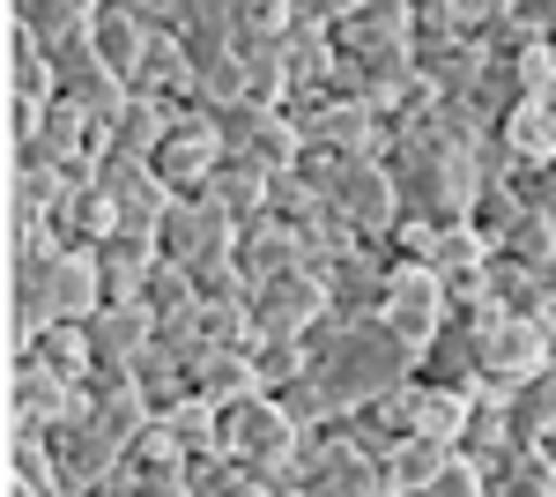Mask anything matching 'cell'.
I'll list each match as a JSON object with an SVG mask.
<instances>
[{
	"label": "cell",
	"instance_id": "6da1fadb",
	"mask_svg": "<svg viewBox=\"0 0 556 497\" xmlns=\"http://www.w3.org/2000/svg\"><path fill=\"white\" fill-rule=\"evenodd\" d=\"M304 364L327 378V394H334L342 409H356V401H371V394L408 386V378H416V349L386 327L379 312H371V320H349V312L327 305V312L304 327Z\"/></svg>",
	"mask_w": 556,
	"mask_h": 497
},
{
	"label": "cell",
	"instance_id": "7a4b0ae2",
	"mask_svg": "<svg viewBox=\"0 0 556 497\" xmlns=\"http://www.w3.org/2000/svg\"><path fill=\"white\" fill-rule=\"evenodd\" d=\"M290 490L304 497H386V460L349 438V423H312L290 453Z\"/></svg>",
	"mask_w": 556,
	"mask_h": 497
},
{
	"label": "cell",
	"instance_id": "3957f363",
	"mask_svg": "<svg viewBox=\"0 0 556 497\" xmlns=\"http://www.w3.org/2000/svg\"><path fill=\"white\" fill-rule=\"evenodd\" d=\"M298 415L282 409L267 386L245 394V401H223V446L238 460H253L260 490H290V453H298Z\"/></svg>",
	"mask_w": 556,
	"mask_h": 497
},
{
	"label": "cell",
	"instance_id": "277c9868",
	"mask_svg": "<svg viewBox=\"0 0 556 497\" xmlns=\"http://www.w3.org/2000/svg\"><path fill=\"white\" fill-rule=\"evenodd\" d=\"M475 334V364H482V386L490 394H513L527 372H542L556 357V341L527 312H505V305H482V312H460Z\"/></svg>",
	"mask_w": 556,
	"mask_h": 497
},
{
	"label": "cell",
	"instance_id": "5b68a950",
	"mask_svg": "<svg viewBox=\"0 0 556 497\" xmlns=\"http://www.w3.org/2000/svg\"><path fill=\"white\" fill-rule=\"evenodd\" d=\"M178 497L186 490V446H178V431L164 415H149L141 431H134L127 446H119V475H112V497Z\"/></svg>",
	"mask_w": 556,
	"mask_h": 497
},
{
	"label": "cell",
	"instance_id": "8992f818",
	"mask_svg": "<svg viewBox=\"0 0 556 497\" xmlns=\"http://www.w3.org/2000/svg\"><path fill=\"white\" fill-rule=\"evenodd\" d=\"M97 186H104V201H112V231H149L156 238V223H164V208H172V186H164V171L149 164V157H119V149H104L97 157Z\"/></svg>",
	"mask_w": 556,
	"mask_h": 497
},
{
	"label": "cell",
	"instance_id": "52a82bcc",
	"mask_svg": "<svg viewBox=\"0 0 556 497\" xmlns=\"http://www.w3.org/2000/svg\"><path fill=\"white\" fill-rule=\"evenodd\" d=\"M386 327L401 334L416 357H424L430 341H438V327L453 320V305H445V283H438V268H424V260H393V290H386Z\"/></svg>",
	"mask_w": 556,
	"mask_h": 497
},
{
	"label": "cell",
	"instance_id": "ba28073f",
	"mask_svg": "<svg viewBox=\"0 0 556 497\" xmlns=\"http://www.w3.org/2000/svg\"><path fill=\"white\" fill-rule=\"evenodd\" d=\"M215 134H223V149H245L260 164H298L304 134L298 120L282 112V104H260V97H230V104H215Z\"/></svg>",
	"mask_w": 556,
	"mask_h": 497
},
{
	"label": "cell",
	"instance_id": "9c48e42d",
	"mask_svg": "<svg viewBox=\"0 0 556 497\" xmlns=\"http://www.w3.org/2000/svg\"><path fill=\"white\" fill-rule=\"evenodd\" d=\"M52 438V460H60V490L67 497H112V475H119V446L83 423V415H67V423H52L45 431Z\"/></svg>",
	"mask_w": 556,
	"mask_h": 497
},
{
	"label": "cell",
	"instance_id": "30bf717a",
	"mask_svg": "<svg viewBox=\"0 0 556 497\" xmlns=\"http://www.w3.org/2000/svg\"><path fill=\"white\" fill-rule=\"evenodd\" d=\"M327 312V275L319 268H282V275H260L253 283V327L260 334H304Z\"/></svg>",
	"mask_w": 556,
	"mask_h": 497
},
{
	"label": "cell",
	"instance_id": "8fae6325",
	"mask_svg": "<svg viewBox=\"0 0 556 497\" xmlns=\"http://www.w3.org/2000/svg\"><path fill=\"white\" fill-rule=\"evenodd\" d=\"M334 208H342L364 238H386L401 223V186H393L386 157H349L342 178H334Z\"/></svg>",
	"mask_w": 556,
	"mask_h": 497
},
{
	"label": "cell",
	"instance_id": "7c38bea8",
	"mask_svg": "<svg viewBox=\"0 0 556 497\" xmlns=\"http://www.w3.org/2000/svg\"><path fill=\"white\" fill-rule=\"evenodd\" d=\"M75 409H83V378L52 372V364H38V357H15V372H8V423L52 431V423H67Z\"/></svg>",
	"mask_w": 556,
	"mask_h": 497
},
{
	"label": "cell",
	"instance_id": "4fadbf2b",
	"mask_svg": "<svg viewBox=\"0 0 556 497\" xmlns=\"http://www.w3.org/2000/svg\"><path fill=\"white\" fill-rule=\"evenodd\" d=\"M267 186H275V164H260V157H245V149H223V164L208 171L201 201L223 208L230 223H253L260 208H267Z\"/></svg>",
	"mask_w": 556,
	"mask_h": 497
},
{
	"label": "cell",
	"instance_id": "5bb4252c",
	"mask_svg": "<svg viewBox=\"0 0 556 497\" xmlns=\"http://www.w3.org/2000/svg\"><path fill=\"white\" fill-rule=\"evenodd\" d=\"M164 246L149 231H104L97 238V275H104V297H141V283L156 275Z\"/></svg>",
	"mask_w": 556,
	"mask_h": 497
},
{
	"label": "cell",
	"instance_id": "9a60e30c",
	"mask_svg": "<svg viewBox=\"0 0 556 497\" xmlns=\"http://www.w3.org/2000/svg\"><path fill=\"white\" fill-rule=\"evenodd\" d=\"M83 327H89V341H97V357H127L134 364V357L156 341V312H149L141 297H104Z\"/></svg>",
	"mask_w": 556,
	"mask_h": 497
},
{
	"label": "cell",
	"instance_id": "2e32d148",
	"mask_svg": "<svg viewBox=\"0 0 556 497\" xmlns=\"http://www.w3.org/2000/svg\"><path fill=\"white\" fill-rule=\"evenodd\" d=\"M193 394H208V401H245V394H260L253 341H208L193 357Z\"/></svg>",
	"mask_w": 556,
	"mask_h": 497
},
{
	"label": "cell",
	"instance_id": "e0dca14e",
	"mask_svg": "<svg viewBox=\"0 0 556 497\" xmlns=\"http://www.w3.org/2000/svg\"><path fill=\"white\" fill-rule=\"evenodd\" d=\"M468 97H475V112H482L490 126H505V120L519 112V104L534 97V52H519V60H505V52H490Z\"/></svg>",
	"mask_w": 556,
	"mask_h": 497
},
{
	"label": "cell",
	"instance_id": "ac0fdd59",
	"mask_svg": "<svg viewBox=\"0 0 556 497\" xmlns=\"http://www.w3.org/2000/svg\"><path fill=\"white\" fill-rule=\"evenodd\" d=\"M230 246H238V268H245L253 283H260V275H282V268H298V260H304L298 231H290L275 208H260L253 223H238V238H230Z\"/></svg>",
	"mask_w": 556,
	"mask_h": 497
},
{
	"label": "cell",
	"instance_id": "d6986e66",
	"mask_svg": "<svg viewBox=\"0 0 556 497\" xmlns=\"http://www.w3.org/2000/svg\"><path fill=\"white\" fill-rule=\"evenodd\" d=\"M460 453L475 460V468H497V460L519 446V431H513V409H505V394H490V386H475V401H468V423H460V438H453Z\"/></svg>",
	"mask_w": 556,
	"mask_h": 497
},
{
	"label": "cell",
	"instance_id": "ffe728a7",
	"mask_svg": "<svg viewBox=\"0 0 556 497\" xmlns=\"http://www.w3.org/2000/svg\"><path fill=\"white\" fill-rule=\"evenodd\" d=\"M223 231H238L223 208H208L201 194H172L164 223H156V246H164V260H193V252L208 246V238H223Z\"/></svg>",
	"mask_w": 556,
	"mask_h": 497
},
{
	"label": "cell",
	"instance_id": "44dd1931",
	"mask_svg": "<svg viewBox=\"0 0 556 497\" xmlns=\"http://www.w3.org/2000/svg\"><path fill=\"white\" fill-rule=\"evenodd\" d=\"M134 97H156V104H178L193 97V60H186V38L178 30H156L141 67H134Z\"/></svg>",
	"mask_w": 556,
	"mask_h": 497
},
{
	"label": "cell",
	"instance_id": "7402d4cb",
	"mask_svg": "<svg viewBox=\"0 0 556 497\" xmlns=\"http://www.w3.org/2000/svg\"><path fill=\"white\" fill-rule=\"evenodd\" d=\"M75 415H83V423H97L112 446H127L134 431L156 415V401H149L134 378H119V386H83V409H75Z\"/></svg>",
	"mask_w": 556,
	"mask_h": 497
},
{
	"label": "cell",
	"instance_id": "603a6c76",
	"mask_svg": "<svg viewBox=\"0 0 556 497\" xmlns=\"http://www.w3.org/2000/svg\"><path fill=\"white\" fill-rule=\"evenodd\" d=\"M15 357H38V364H52V372H67V378L97 372V341H89L83 320H45L38 334H23V349H15Z\"/></svg>",
	"mask_w": 556,
	"mask_h": 497
},
{
	"label": "cell",
	"instance_id": "cb8c5ba5",
	"mask_svg": "<svg viewBox=\"0 0 556 497\" xmlns=\"http://www.w3.org/2000/svg\"><path fill=\"white\" fill-rule=\"evenodd\" d=\"M8 490L15 497L60 490V460H52V438L38 423H8Z\"/></svg>",
	"mask_w": 556,
	"mask_h": 497
},
{
	"label": "cell",
	"instance_id": "d4e9b609",
	"mask_svg": "<svg viewBox=\"0 0 556 497\" xmlns=\"http://www.w3.org/2000/svg\"><path fill=\"white\" fill-rule=\"evenodd\" d=\"M416 378L460 386V394H475V386H482V364H475V334H468V320H445V327H438V341H430L424 357H416Z\"/></svg>",
	"mask_w": 556,
	"mask_h": 497
},
{
	"label": "cell",
	"instance_id": "484cf974",
	"mask_svg": "<svg viewBox=\"0 0 556 497\" xmlns=\"http://www.w3.org/2000/svg\"><path fill=\"white\" fill-rule=\"evenodd\" d=\"M8 89H15V112H38V104L60 97L52 52H45V38H30L23 23H15V45H8Z\"/></svg>",
	"mask_w": 556,
	"mask_h": 497
},
{
	"label": "cell",
	"instance_id": "4316f807",
	"mask_svg": "<svg viewBox=\"0 0 556 497\" xmlns=\"http://www.w3.org/2000/svg\"><path fill=\"white\" fill-rule=\"evenodd\" d=\"M482 497H556V460L542 446H513L497 468H482Z\"/></svg>",
	"mask_w": 556,
	"mask_h": 497
},
{
	"label": "cell",
	"instance_id": "83f0119b",
	"mask_svg": "<svg viewBox=\"0 0 556 497\" xmlns=\"http://www.w3.org/2000/svg\"><path fill=\"white\" fill-rule=\"evenodd\" d=\"M445 438H430V431H408L393 453H386V497H424L430 490V475L445 468Z\"/></svg>",
	"mask_w": 556,
	"mask_h": 497
},
{
	"label": "cell",
	"instance_id": "f1b7e54d",
	"mask_svg": "<svg viewBox=\"0 0 556 497\" xmlns=\"http://www.w3.org/2000/svg\"><path fill=\"white\" fill-rule=\"evenodd\" d=\"M89 38H97V52H104V60H112V67L134 83V67H141V52H149V38H156V30H149L134 8L104 0V8H97V23H89Z\"/></svg>",
	"mask_w": 556,
	"mask_h": 497
},
{
	"label": "cell",
	"instance_id": "f546056e",
	"mask_svg": "<svg viewBox=\"0 0 556 497\" xmlns=\"http://www.w3.org/2000/svg\"><path fill=\"white\" fill-rule=\"evenodd\" d=\"M505 409H513V431H519V446H542L556 431V357L542 364V372H527L505 394Z\"/></svg>",
	"mask_w": 556,
	"mask_h": 497
},
{
	"label": "cell",
	"instance_id": "4dcf8cb0",
	"mask_svg": "<svg viewBox=\"0 0 556 497\" xmlns=\"http://www.w3.org/2000/svg\"><path fill=\"white\" fill-rule=\"evenodd\" d=\"M164 134H172V104H156V97H127V112L104 126V149H119V157H156Z\"/></svg>",
	"mask_w": 556,
	"mask_h": 497
},
{
	"label": "cell",
	"instance_id": "1f68e13d",
	"mask_svg": "<svg viewBox=\"0 0 556 497\" xmlns=\"http://www.w3.org/2000/svg\"><path fill=\"white\" fill-rule=\"evenodd\" d=\"M468 401L475 394H460V386H438V378H408V423L416 431H430V438H460V423H468Z\"/></svg>",
	"mask_w": 556,
	"mask_h": 497
},
{
	"label": "cell",
	"instance_id": "d6a6232c",
	"mask_svg": "<svg viewBox=\"0 0 556 497\" xmlns=\"http://www.w3.org/2000/svg\"><path fill=\"white\" fill-rule=\"evenodd\" d=\"M134 386H141L156 409H172L178 394H193V364H186L178 349H164V341H149V349L134 357Z\"/></svg>",
	"mask_w": 556,
	"mask_h": 497
},
{
	"label": "cell",
	"instance_id": "836d02e7",
	"mask_svg": "<svg viewBox=\"0 0 556 497\" xmlns=\"http://www.w3.org/2000/svg\"><path fill=\"white\" fill-rule=\"evenodd\" d=\"M97 8L104 0H15V23L30 30V38H67V30H89L97 23Z\"/></svg>",
	"mask_w": 556,
	"mask_h": 497
},
{
	"label": "cell",
	"instance_id": "e575fe53",
	"mask_svg": "<svg viewBox=\"0 0 556 497\" xmlns=\"http://www.w3.org/2000/svg\"><path fill=\"white\" fill-rule=\"evenodd\" d=\"M267 208H275L290 231H304V223H319L334 201H327V194H319V186H312L298 164H282V171H275V186H267Z\"/></svg>",
	"mask_w": 556,
	"mask_h": 497
},
{
	"label": "cell",
	"instance_id": "d590c367",
	"mask_svg": "<svg viewBox=\"0 0 556 497\" xmlns=\"http://www.w3.org/2000/svg\"><path fill=\"white\" fill-rule=\"evenodd\" d=\"M497 246H505V252H519L527 268H549V260H556V215H549V208H534V201H527V208H519V223L505 231V238H497Z\"/></svg>",
	"mask_w": 556,
	"mask_h": 497
},
{
	"label": "cell",
	"instance_id": "8d00e7d4",
	"mask_svg": "<svg viewBox=\"0 0 556 497\" xmlns=\"http://www.w3.org/2000/svg\"><path fill=\"white\" fill-rule=\"evenodd\" d=\"M424 497H482V468H475V460L453 446V453H445V468L430 475V490H424Z\"/></svg>",
	"mask_w": 556,
	"mask_h": 497
},
{
	"label": "cell",
	"instance_id": "74e56055",
	"mask_svg": "<svg viewBox=\"0 0 556 497\" xmlns=\"http://www.w3.org/2000/svg\"><path fill=\"white\" fill-rule=\"evenodd\" d=\"M349 8H356V0H290V15H298V23H319V30H334Z\"/></svg>",
	"mask_w": 556,
	"mask_h": 497
},
{
	"label": "cell",
	"instance_id": "f35d334b",
	"mask_svg": "<svg viewBox=\"0 0 556 497\" xmlns=\"http://www.w3.org/2000/svg\"><path fill=\"white\" fill-rule=\"evenodd\" d=\"M505 8H513V0H453V15H460L468 30H482V23H497Z\"/></svg>",
	"mask_w": 556,
	"mask_h": 497
},
{
	"label": "cell",
	"instance_id": "ab89813d",
	"mask_svg": "<svg viewBox=\"0 0 556 497\" xmlns=\"http://www.w3.org/2000/svg\"><path fill=\"white\" fill-rule=\"evenodd\" d=\"M513 8L534 23V30H542V38H556V0H513Z\"/></svg>",
	"mask_w": 556,
	"mask_h": 497
},
{
	"label": "cell",
	"instance_id": "60d3db41",
	"mask_svg": "<svg viewBox=\"0 0 556 497\" xmlns=\"http://www.w3.org/2000/svg\"><path fill=\"white\" fill-rule=\"evenodd\" d=\"M534 208H549V215H556V157L534 164Z\"/></svg>",
	"mask_w": 556,
	"mask_h": 497
},
{
	"label": "cell",
	"instance_id": "b9f144b4",
	"mask_svg": "<svg viewBox=\"0 0 556 497\" xmlns=\"http://www.w3.org/2000/svg\"><path fill=\"white\" fill-rule=\"evenodd\" d=\"M408 8H416V15H424V8H453V0H408Z\"/></svg>",
	"mask_w": 556,
	"mask_h": 497
},
{
	"label": "cell",
	"instance_id": "7bdbcfd3",
	"mask_svg": "<svg viewBox=\"0 0 556 497\" xmlns=\"http://www.w3.org/2000/svg\"><path fill=\"white\" fill-rule=\"evenodd\" d=\"M408 15H416V8H408Z\"/></svg>",
	"mask_w": 556,
	"mask_h": 497
},
{
	"label": "cell",
	"instance_id": "ee69618b",
	"mask_svg": "<svg viewBox=\"0 0 556 497\" xmlns=\"http://www.w3.org/2000/svg\"><path fill=\"white\" fill-rule=\"evenodd\" d=\"M127 8H134V0H127Z\"/></svg>",
	"mask_w": 556,
	"mask_h": 497
}]
</instances>
